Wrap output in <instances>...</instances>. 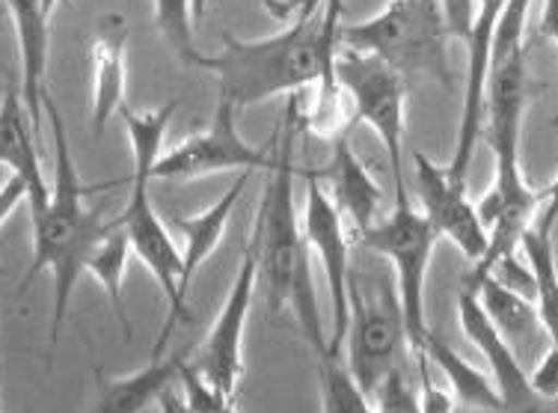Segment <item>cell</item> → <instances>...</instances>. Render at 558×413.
<instances>
[{
	"instance_id": "obj_15",
	"label": "cell",
	"mask_w": 558,
	"mask_h": 413,
	"mask_svg": "<svg viewBox=\"0 0 558 413\" xmlns=\"http://www.w3.org/2000/svg\"><path fill=\"white\" fill-rule=\"evenodd\" d=\"M129 22L119 12L98 15L89 36V65H93V98H89V129L96 137L105 134L113 117L125 108L129 87Z\"/></svg>"
},
{
	"instance_id": "obj_29",
	"label": "cell",
	"mask_w": 558,
	"mask_h": 413,
	"mask_svg": "<svg viewBox=\"0 0 558 413\" xmlns=\"http://www.w3.org/2000/svg\"><path fill=\"white\" fill-rule=\"evenodd\" d=\"M175 381L182 384V392H179V396H182L184 404L194 413H223L226 408L232 404V396L226 390H220V387H217V384L187 357H184Z\"/></svg>"
},
{
	"instance_id": "obj_35",
	"label": "cell",
	"mask_w": 558,
	"mask_h": 413,
	"mask_svg": "<svg viewBox=\"0 0 558 413\" xmlns=\"http://www.w3.org/2000/svg\"><path fill=\"white\" fill-rule=\"evenodd\" d=\"M27 203V187H24L22 179L10 175L3 185H0V227L12 218V211Z\"/></svg>"
},
{
	"instance_id": "obj_25",
	"label": "cell",
	"mask_w": 558,
	"mask_h": 413,
	"mask_svg": "<svg viewBox=\"0 0 558 413\" xmlns=\"http://www.w3.org/2000/svg\"><path fill=\"white\" fill-rule=\"evenodd\" d=\"M312 89L315 96H312V108L301 113V131H310L330 143L348 137V131L354 125V105L344 93L342 81L336 77V65H330Z\"/></svg>"
},
{
	"instance_id": "obj_24",
	"label": "cell",
	"mask_w": 558,
	"mask_h": 413,
	"mask_svg": "<svg viewBox=\"0 0 558 413\" xmlns=\"http://www.w3.org/2000/svg\"><path fill=\"white\" fill-rule=\"evenodd\" d=\"M478 294V304L487 313V318L494 321L496 330L502 333L511 345L517 342H529V339H535L544 325H541V316H537V306L535 301H529L523 294H517L514 289H508L494 277H487L478 283L475 289Z\"/></svg>"
},
{
	"instance_id": "obj_34",
	"label": "cell",
	"mask_w": 558,
	"mask_h": 413,
	"mask_svg": "<svg viewBox=\"0 0 558 413\" xmlns=\"http://www.w3.org/2000/svg\"><path fill=\"white\" fill-rule=\"evenodd\" d=\"M537 399H558V345H553L547 357L537 363V369L529 375Z\"/></svg>"
},
{
	"instance_id": "obj_14",
	"label": "cell",
	"mask_w": 558,
	"mask_h": 413,
	"mask_svg": "<svg viewBox=\"0 0 558 413\" xmlns=\"http://www.w3.org/2000/svg\"><path fill=\"white\" fill-rule=\"evenodd\" d=\"M458 318H461L463 337L482 351L484 363L490 369V381L502 396L505 411L511 413H537V392L529 384V375L517 360L514 345L496 330L487 313L478 304V294L463 289L458 297Z\"/></svg>"
},
{
	"instance_id": "obj_3",
	"label": "cell",
	"mask_w": 558,
	"mask_h": 413,
	"mask_svg": "<svg viewBox=\"0 0 558 413\" xmlns=\"http://www.w3.org/2000/svg\"><path fill=\"white\" fill-rule=\"evenodd\" d=\"M45 117L51 122V137H54V182H51V199L45 215H39L33 223V259L31 271L24 277L19 292H27L36 277L43 271H51L54 283V316H51V349L60 339V330L65 325V313L72 304V294L77 289V280L84 277V265L96 241L108 232L110 220L101 218V211L93 208L86 199L96 191L110 187V182L101 185H86L81 179V170L75 163L72 143L65 134L63 117L57 110L54 98L45 96Z\"/></svg>"
},
{
	"instance_id": "obj_31",
	"label": "cell",
	"mask_w": 558,
	"mask_h": 413,
	"mask_svg": "<svg viewBox=\"0 0 558 413\" xmlns=\"http://www.w3.org/2000/svg\"><path fill=\"white\" fill-rule=\"evenodd\" d=\"M416 369H418V384H422V392H418V408H422V413H454V396L440 390L437 384L430 381L428 354L416 360Z\"/></svg>"
},
{
	"instance_id": "obj_38",
	"label": "cell",
	"mask_w": 558,
	"mask_h": 413,
	"mask_svg": "<svg viewBox=\"0 0 558 413\" xmlns=\"http://www.w3.org/2000/svg\"><path fill=\"white\" fill-rule=\"evenodd\" d=\"M158 404H161V413H194L191 408H187V404H184L182 396L172 390V387H167V390L161 392Z\"/></svg>"
},
{
	"instance_id": "obj_23",
	"label": "cell",
	"mask_w": 558,
	"mask_h": 413,
	"mask_svg": "<svg viewBox=\"0 0 558 413\" xmlns=\"http://www.w3.org/2000/svg\"><path fill=\"white\" fill-rule=\"evenodd\" d=\"M520 247L526 253V265L535 277V306L544 333L553 345H558V262L556 247H553V232L532 223L520 241Z\"/></svg>"
},
{
	"instance_id": "obj_21",
	"label": "cell",
	"mask_w": 558,
	"mask_h": 413,
	"mask_svg": "<svg viewBox=\"0 0 558 413\" xmlns=\"http://www.w3.org/2000/svg\"><path fill=\"white\" fill-rule=\"evenodd\" d=\"M425 354L446 375V381L451 384L454 402L466 404L473 411H505L502 396L496 390V384L490 381V375L475 369L473 363L451 349L437 330H428V337H425Z\"/></svg>"
},
{
	"instance_id": "obj_41",
	"label": "cell",
	"mask_w": 558,
	"mask_h": 413,
	"mask_svg": "<svg viewBox=\"0 0 558 413\" xmlns=\"http://www.w3.org/2000/svg\"><path fill=\"white\" fill-rule=\"evenodd\" d=\"M223 413H238V408H235V402H232V404H229V408H226V411Z\"/></svg>"
},
{
	"instance_id": "obj_7",
	"label": "cell",
	"mask_w": 558,
	"mask_h": 413,
	"mask_svg": "<svg viewBox=\"0 0 558 413\" xmlns=\"http://www.w3.org/2000/svg\"><path fill=\"white\" fill-rule=\"evenodd\" d=\"M336 77L354 105V122H365L387 149L389 170L396 179L398 203L410 199L404 185V131H408V81L363 51L339 48L336 51Z\"/></svg>"
},
{
	"instance_id": "obj_22",
	"label": "cell",
	"mask_w": 558,
	"mask_h": 413,
	"mask_svg": "<svg viewBox=\"0 0 558 413\" xmlns=\"http://www.w3.org/2000/svg\"><path fill=\"white\" fill-rule=\"evenodd\" d=\"M131 259V241L125 227L117 220H110L108 232L96 241V247L89 251L84 265V274H89L96 280L105 294L110 297V306L117 313L119 325L125 330V337H131V321L125 316V304H122V289H125V271H129Z\"/></svg>"
},
{
	"instance_id": "obj_12",
	"label": "cell",
	"mask_w": 558,
	"mask_h": 413,
	"mask_svg": "<svg viewBox=\"0 0 558 413\" xmlns=\"http://www.w3.org/2000/svg\"><path fill=\"white\" fill-rule=\"evenodd\" d=\"M413 175L422 215L430 220L440 239H449L475 265L487 251V229L482 227L473 203L466 199V185H458L446 167L422 153H413Z\"/></svg>"
},
{
	"instance_id": "obj_13",
	"label": "cell",
	"mask_w": 558,
	"mask_h": 413,
	"mask_svg": "<svg viewBox=\"0 0 558 413\" xmlns=\"http://www.w3.org/2000/svg\"><path fill=\"white\" fill-rule=\"evenodd\" d=\"M508 0H478L475 7L473 31L466 36V93H463L461 122H458V141L451 163H446L449 175L458 185H466L470 161H473L475 141L484 131V101H487V81H490V57H494L496 22L502 15Z\"/></svg>"
},
{
	"instance_id": "obj_5",
	"label": "cell",
	"mask_w": 558,
	"mask_h": 413,
	"mask_svg": "<svg viewBox=\"0 0 558 413\" xmlns=\"http://www.w3.org/2000/svg\"><path fill=\"white\" fill-rule=\"evenodd\" d=\"M348 366L363 396L377 392L389 372L410 354L404 313L392 271H354L348 277Z\"/></svg>"
},
{
	"instance_id": "obj_10",
	"label": "cell",
	"mask_w": 558,
	"mask_h": 413,
	"mask_svg": "<svg viewBox=\"0 0 558 413\" xmlns=\"http://www.w3.org/2000/svg\"><path fill=\"white\" fill-rule=\"evenodd\" d=\"M306 203H303V239L310 251L318 256L330 297V337H327V354L342 357L344 337H348V277H351V244L348 239V220L333 203L330 191H324L318 175L306 170Z\"/></svg>"
},
{
	"instance_id": "obj_1",
	"label": "cell",
	"mask_w": 558,
	"mask_h": 413,
	"mask_svg": "<svg viewBox=\"0 0 558 413\" xmlns=\"http://www.w3.org/2000/svg\"><path fill=\"white\" fill-rule=\"evenodd\" d=\"M301 134V105L289 96L277 129V163L253 220V239L258 244V286L265 289L270 316L294 313L301 333L315 354H327L322 306L312 283V251L303 239L301 215L294 206V141Z\"/></svg>"
},
{
	"instance_id": "obj_9",
	"label": "cell",
	"mask_w": 558,
	"mask_h": 413,
	"mask_svg": "<svg viewBox=\"0 0 558 413\" xmlns=\"http://www.w3.org/2000/svg\"><path fill=\"white\" fill-rule=\"evenodd\" d=\"M241 110L226 96H217L215 120L203 131H194L184 137L170 153H163L151 170V182L158 179H203L215 173H256V170H274L277 149H256L238 129Z\"/></svg>"
},
{
	"instance_id": "obj_39",
	"label": "cell",
	"mask_w": 558,
	"mask_h": 413,
	"mask_svg": "<svg viewBox=\"0 0 558 413\" xmlns=\"http://www.w3.org/2000/svg\"><path fill=\"white\" fill-rule=\"evenodd\" d=\"M191 3H194L196 22H199V19H205V12H208V3H211V0H191Z\"/></svg>"
},
{
	"instance_id": "obj_17",
	"label": "cell",
	"mask_w": 558,
	"mask_h": 413,
	"mask_svg": "<svg viewBox=\"0 0 558 413\" xmlns=\"http://www.w3.org/2000/svg\"><path fill=\"white\" fill-rule=\"evenodd\" d=\"M7 15L19 45L22 60V98L24 108L31 113L33 129L43 134L45 96H48V39H51V15L45 12L43 0H3Z\"/></svg>"
},
{
	"instance_id": "obj_11",
	"label": "cell",
	"mask_w": 558,
	"mask_h": 413,
	"mask_svg": "<svg viewBox=\"0 0 558 413\" xmlns=\"http://www.w3.org/2000/svg\"><path fill=\"white\" fill-rule=\"evenodd\" d=\"M258 289V244L250 235L247 251L241 256L235 280L226 292V301L217 313L215 325L208 330L203 342V354L196 360V366L211 378V381L235 396V387L244 372V333H247L250 309Z\"/></svg>"
},
{
	"instance_id": "obj_37",
	"label": "cell",
	"mask_w": 558,
	"mask_h": 413,
	"mask_svg": "<svg viewBox=\"0 0 558 413\" xmlns=\"http://www.w3.org/2000/svg\"><path fill=\"white\" fill-rule=\"evenodd\" d=\"M535 39L537 42H553L558 51V0H544V12H541V22L535 27Z\"/></svg>"
},
{
	"instance_id": "obj_30",
	"label": "cell",
	"mask_w": 558,
	"mask_h": 413,
	"mask_svg": "<svg viewBox=\"0 0 558 413\" xmlns=\"http://www.w3.org/2000/svg\"><path fill=\"white\" fill-rule=\"evenodd\" d=\"M372 411L375 413H422L418 408V396L410 387L408 375H404V366H398L384 378V384L377 387V392L372 396Z\"/></svg>"
},
{
	"instance_id": "obj_19",
	"label": "cell",
	"mask_w": 558,
	"mask_h": 413,
	"mask_svg": "<svg viewBox=\"0 0 558 413\" xmlns=\"http://www.w3.org/2000/svg\"><path fill=\"white\" fill-rule=\"evenodd\" d=\"M184 354H170V357H151L149 366L131 375L108 378L105 372L96 375V392L86 413H146L151 402L161 399V392L172 387L179 378Z\"/></svg>"
},
{
	"instance_id": "obj_20",
	"label": "cell",
	"mask_w": 558,
	"mask_h": 413,
	"mask_svg": "<svg viewBox=\"0 0 558 413\" xmlns=\"http://www.w3.org/2000/svg\"><path fill=\"white\" fill-rule=\"evenodd\" d=\"M250 175L253 173H241L235 179V185L229 187L215 206L203 208L199 215H172V223L175 229L182 232L184 239V268H182V289L184 294L191 292V280L196 277V271L203 268L205 262L211 259V253L220 247V241L226 235V227H229V218L235 211L238 199L244 196L250 185Z\"/></svg>"
},
{
	"instance_id": "obj_32",
	"label": "cell",
	"mask_w": 558,
	"mask_h": 413,
	"mask_svg": "<svg viewBox=\"0 0 558 413\" xmlns=\"http://www.w3.org/2000/svg\"><path fill=\"white\" fill-rule=\"evenodd\" d=\"M324 3L327 0H262V7L268 10L270 19H277L282 27L306 22V19H312L315 12L322 10Z\"/></svg>"
},
{
	"instance_id": "obj_28",
	"label": "cell",
	"mask_w": 558,
	"mask_h": 413,
	"mask_svg": "<svg viewBox=\"0 0 558 413\" xmlns=\"http://www.w3.org/2000/svg\"><path fill=\"white\" fill-rule=\"evenodd\" d=\"M318 387H322V413H375L368 396H363L339 357L330 354L318 357Z\"/></svg>"
},
{
	"instance_id": "obj_36",
	"label": "cell",
	"mask_w": 558,
	"mask_h": 413,
	"mask_svg": "<svg viewBox=\"0 0 558 413\" xmlns=\"http://www.w3.org/2000/svg\"><path fill=\"white\" fill-rule=\"evenodd\" d=\"M537 196H541V208H537L535 223L553 232V227L558 223V175L547 187H537Z\"/></svg>"
},
{
	"instance_id": "obj_27",
	"label": "cell",
	"mask_w": 558,
	"mask_h": 413,
	"mask_svg": "<svg viewBox=\"0 0 558 413\" xmlns=\"http://www.w3.org/2000/svg\"><path fill=\"white\" fill-rule=\"evenodd\" d=\"M155 3V27L161 33L172 54L179 57V63L194 65L199 60V48H196L194 36V3L191 0H151Z\"/></svg>"
},
{
	"instance_id": "obj_16",
	"label": "cell",
	"mask_w": 558,
	"mask_h": 413,
	"mask_svg": "<svg viewBox=\"0 0 558 413\" xmlns=\"http://www.w3.org/2000/svg\"><path fill=\"white\" fill-rule=\"evenodd\" d=\"M36 137L39 131L33 129L31 113L24 108L22 84L10 81L0 98V167H7L10 175L22 179L27 187L31 220L45 215L48 199H51V185L45 182Z\"/></svg>"
},
{
	"instance_id": "obj_6",
	"label": "cell",
	"mask_w": 558,
	"mask_h": 413,
	"mask_svg": "<svg viewBox=\"0 0 558 413\" xmlns=\"http://www.w3.org/2000/svg\"><path fill=\"white\" fill-rule=\"evenodd\" d=\"M356 239L365 251L377 253L389 265L408 327L410 357H425V337L430 330L425 318V280H428L434 247L440 241L437 229L430 227V220L422 211L413 208L410 199H404L392 215L380 218Z\"/></svg>"
},
{
	"instance_id": "obj_8",
	"label": "cell",
	"mask_w": 558,
	"mask_h": 413,
	"mask_svg": "<svg viewBox=\"0 0 558 413\" xmlns=\"http://www.w3.org/2000/svg\"><path fill=\"white\" fill-rule=\"evenodd\" d=\"M151 173L146 170H134L131 175V196L125 203V211L119 215V223L125 227L131 241V253L137 256L149 274L161 286V294L167 297V321L163 330L151 345V357H163L167 342L175 333V327L191 318L187 313V294L182 289V251L175 247L170 229L163 227L161 215L155 211V203L149 196Z\"/></svg>"
},
{
	"instance_id": "obj_2",
	"label": "cell",
	"mask_w": 558,
	"mask_h": 413,
	"mask_svg": "<svg viewBox=\"0 0 558 413\" xmlns=\"http://www.w3.org/2000/svg\"><path fill=\"white\" fill-rule=\"evenodd\" d=\"M342 27V0H327L312 19L282 27L265 39H241L223 33L217 54H199L194 69L211 72L238 110L277 96H298L315 87L333 65Z\"/></svg>"
},
{
	"instance_id": "obj_40",
	"label": "cell",
	"mask_w": 558,
	"mask_h": 413,
	"mask_svg": "<svg viewBox=\"0 0 558 413\" xmlns=\"http://www.w3.org/2000/svg\"><path fill=\"white\" fill-rule=\"evenodd\" d=\"M60 3H69V0H43V7H45V12H48V15H54Z\"/></svg>"
},
{
	"instance_id": "obj_4",
	"label": "cell",
	"mask_w": 558,
	"mask_h": 413,
	"mask_svg": "<svg viewBox=\"0 0 558 413\" xmlns=\"http://www.w3.org/2000/svg\"><path fill=\"white\" fill-rule=\"evenodd\" d=\"M449 27L437 0H389L384 10L339 27V48L384 60L398 75L454 87L449 63Z\"/></svg>"
},
{
	"instance_id": "obj_26",
	"label": "cell",
	"mask_w": 558,
	"mask_h": 413,
	"mask_svg": "<svg viewBox=\"0 0 558 413\" xmlns=\"http://www.w3.org/2000/svg\"><path fill=\"white\" fill-rule=\"evenodd\" d=\"M175 108L179 101H167L158 110H134L129 105L119 110L125 134H129L131 155H134V170H146V173L155 170V163L163 155V137H167Z\"/></svg>"
},
{
	"instance_id": "obj_33",
	"label": "cell",
	"mask_w": 558,
	"mask_h": 413,
	"mask_svg": "<svg viewBox=\"0 0 558 413\" xmlns=\"http://www.w3.org/2000/svg\"><path fill=\"white\" fill-rule=\"evenodd\" d=\"M437 3H440L442 19H446L451 39H466L470 31H473L478 0H437Z\"/></svg>"
},
{
	"instance_id": "obj_18",
	"label": "cell",
	"mask_w": 558,
	"mask_h": 413,
	"mask_svg": "<svg viewBox=\"0 0 558 413\" xmlns=\"http://www.w3.org/2000/svg\"><path fill=\"white\" fill-rule=\"evenodd\" d=\"M322 182L333 187V203L342 211V218L356 229V235L375 227L380 220V203H384V191L375 179L368 175L365 163L356 158L354 146L348 137L333 143V158L324 170H312Z\"/></svg>"
}]
</instances>
